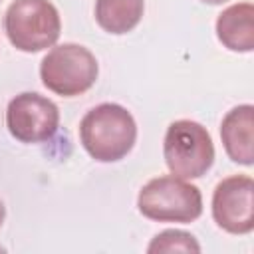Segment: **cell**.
<instances>
[{
    "instance_id": "3957f363",
    "label": "cell",
    "mask_w": 254,
    "mask_h": 254,
    "mask_svg": "<svg viewBox=\"0 0 254 254\" xmlns=\"http://www.w3.org/2000/svg\"><path fill=\"white\" fill-rule=\"evenodd\" d=\"M4 32L16 50L36 54L56 46L62 18L50 0H14L4 14Z\"/></svg>"
},
{
    "instance_id": "9c48e42d",
    "label": "cell",
    "mask_w": 254,
    "mask_h": 254,
    "mask_svg": "<svg viewBox=\"0 0 254 254\" xmlns=\"http://www.w3.org/2000/svg\"><path fill=\"white\" fill-rule=\"evenodd\" d=\"M216 38L230 50L248 54L254 48V6L250 2H238L228 6L216 18Z\"/></svg>"
},
{
    "instance_id": "4fadbf2b",
    "label": "cell",
    "mask_w": 254,
    "mask_h": 254,
    "mask_svg": "<svg viewBox=\"0 0 254 254\" xmlns=\"http://www.w3.org/2000/svg\"><path fill=\"white\" fill-rule=\"evenodd\" d=\"M202 4H210V6H218V4H224L226 0H200Z\"/></svg>"
},
{
    "instance_id": "52a82bcc",
    "label": "cell",
    "mask_w": 254,
    "mask_h": 254,
    "mask_svg": "<svg viewBox=\"0 0 254 254\" xmlns=\"http://www.w3.org/2000/svg\"><path fill=\"white\" fill-rule=\"evenodd\" d=\"M212 218L230 234H248L254 228V181L248 175L222 179L212 192Z\"/></svg>"
},
{
    "instance_id": "277c9868",
    "label": "cell",
    "mask_w": 254,
    "mask_h": 254,
    "mask_svg": "<svg viewBox=\"0 0 254 254\" xmlns=\"http://www.w3.org/2000/svg\"><path fill=\"white\" fill-rule=\"evenodd\" d=\"M99 65L95 56L79 44H60L40 62V79L44 87L62 97L85 93L97 81Z\"/></svg>"
},
{
    "instance_id": "7c38bea8",
    "label": "cell",
    "mask_w": 254,
    "mask_h": 254,
    "mask_svg": "<svg viewBox=\"0 0 254 254\" xmlns=\"http://www.w3.org/2000/svg\"><path fill=\"white\" fill-rule=\"evenodd\" d=\"M4 218H6V208H4V202L0 200V226H2V222H4Z\"/></svg>"
},
{
    "instance_id": "7a4b0ae2",
    "label": "cell",
    "mask_w": 254,
    "mask_h": 254,
    "mask_svg": "<svg viewBox=\"0 0 254 254\" xmlns=\"http://www.w3.org/2000/svg\"><path fill=\"white\" fill-rule=\"evenodd\" d=\"M139 212L157 222H192L202 214V194L198 187L175 175L151 179L137 196Z\"/></svg>"
},
{
    "instance_id": "30bf717a",
    "label": "cell",
    "mask_w": 254,
    "mask_h": 254,
    "mask_svg": "<svg viewBox=\"0 0 254 254\" xmlns=\"http://www.w3.org/2000/svg\"><path fill=\"white\" fill-rule=\"evenodd\" d=\"M95 22L113 36L131 32L143 18L145 0H95Z\"/></svg>"
},
{
    "instance_id": "5b68a950",
    "label": "cell",
    "mask_w": 254,
    "mask_h": 254,
    "mask_svg": "<svg viewBox=\"0 0 254 254\" xmlns=\"http://www.w3.org/2000/svg\"><path fill=\"white\" fill-rule=\"evenodd\" d=\"M163 157L171 175L198 179L214 163V143L206 127L190 119H177L167 127Z\"/></svg>"
},
{
    "instance_id": "6da1fadb",
    "label": "cell",
    "mask_w": 254,
    "mask_h": 254,
    "mask_svg": "<svg viewBox=\"0 0 254 254\" xmlns=\"http://www.w3.org/2000/svg\"><path fill=\"white\" fill-rule=\"evenodd\" d=\"M79 141L87 155L99 163L127 157L137 141V123L119 103H99L79 121Z\"/></svg>"
},
{
    "instance_id": "8fae6325",
    "label": "cell",
    "mask_w": 254,
    "mask_h": 254,
    "mask_svg": "<svg viewBox=\"0 0 254 254\" xmlns=\"http://www.w3.org/2000/svg\"><path fill=\"white\" fill-rule=\"evenodd\" d=\"M147 252H200V244L190 232L169 228L159 232L147 246Z\"/></svg>"
},
{
    "instance_id": "8992f818",
    "label": "cell",
    "mask_w": 254,
    "mask_h": 254,
    "mask_svg": "<svg viewBox=\"0 0 254 254\" xmlns=\"http://www.w3.org/2000/svg\"><path fill=\"white\" fill-rule=\"evenodd\" d=\"M6 127L20 143H46L60 127V109L52 99L36 91H24L10 99Z\"/></svg>"
},
{
    "instance_id": "ba28073f",
    "label": "cell",
    "mask_w": 254,
    "mask_h": 254,
    "mask_svg": "<svg viewBox=\"0 0 254 254\" xmlns=\"http://www.w3.org/2000/svg\"><path fill=\"white\" fill-rule=\"evenodd\" d=\"M220 139L226 155L244 167L254 163V107L242 103L232 107L220 123Z\"/></svg>"
}]
</instances>
